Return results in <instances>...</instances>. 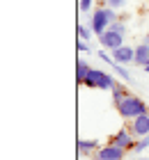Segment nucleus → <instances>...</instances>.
Instances as JSON below:
<instances>
[{
    "label": "nucleus",
    "mask_w": 149,
    "mask_h": 160,
    "mask_svg": "<svg viewBox=\"0 0 149 160\" xmlns=\"http://www.w3.org/2000/svg\"><path fill=\"white\" fill-rule=\"evenodd\" d=\"M83 85L92 87V89H113V87H115V78L110 73H106V71H101V69H92L87 73Z\"/></svg>",
    "instance_id": "nucleus-3"
},
{
    "label": "nucleus",
    "mask_w": 149,
    "mask_h": 160,
    "mask_svg": "<svg viewBox=\"0 0 149 160\" xmlns=\"http://www.w3.org/2000/svg\"><path fill=\"white\" fill-rule=\"evenodd\" d=\"M126 5V0H106V7H113V9H122Z\"/></svg>",
    "instance_id": "nucleus-16"
},
{
    "label": "nucleus",
    "mask_w": 149,
    "mask_h": 160,
    "mask_svg": "<svg viewBox=\"0 0 149 160\" xmlns=\"http://www.w3.org/2000/svg\"><path fill=\"white\" fill-rule=\"evenodd\" d=\"M92 2L94 0H80V12H89L92 9Z\"/></svg>",
    "instance_id": "nucleus-19"
},
{
    "label": "nucleus",
    "mask_w": 149,
    "mask_h": 160,
    "mask_svg": "<svg viewBox=\"0 0 149 160\" xmlns=\"http://www.w3.org/2000/svg\"><path fill=\"white\" fill-rule=\"evenodd\" d=\"M113 69H115V73H117L119 78H122V80H131V73L126 71V67H124V64L115 62V64H113Z\"/></svg>",
    "instance_id": "nucleus-13"
},
{
    "label": "nucleus",
    "mask_w": 149,
    "mask_h": 160,
    "mask_svg": "<svg viewBox=\"0 0 149 160\" xmlns=\"http://www.w3.org/2000/svg\"><path fill=\"white\" fill-rule=\"evenodd\" d=\"M147 149H149V135L136 140V147H133V151H136V153H142V151H147Z\"/></svg>",
    "instance_id": "nucleus-12"
},
{
    "label": "nucleus",
    "mask_w": 149,
    "mask_h": 160,
    "mask_svg": "<svg viewBox=\"0 0 149 160\" xmlns=\"http://www.w3.org/2000/svg\"><path fill=\"white\" fill-rule=\"evenodd\" d=\"M117 21V14L113 7H99L96 12H92V18H89V28H92V32L99 37L108 30L110 25H113Z\"/></svg>",
    "instance_id": "nucleus-2"
},
{
    "label": "nucleus",
    "mask_w": 149,
    "mask_h": 160,
    "mask_svg": "<svg viewBox=\"0 0 149 160\" xmlns=\"http://www.w3.org/2000/svg\"><path fill=\"white\" fill-rule=\"evenodd\" d=\"M131 133L136 137L149 135V112L147 114H140V117H136V119H131Z\"/></svg>",
    "instance_id": "nucleus-7"
},
{
    "label": "nucleus",
    "mask_w": 149,
    "mask_h": 160,
    "mask_svg": "<svg viewBox=\"0 0 149 160\" xmlns=\"http://www.w3.org/2000/svg\"><path fill=\"white\" fill-rule=\"evenodd\" d=\"M76 48L80 50V53H87V50H89V46H87V41H85V39H78V43H76Z\"/></svg>",
    "instance_id": "nucleus-18"
},
{
    "label": "nucleus",
    "mask_w": 149,
    "mask_h": 160,
    "mask_svg": "<svg viewBox=\"0 0 149 160\" xmlns=\"http://www.w3.org/2000/svg\"><path fill=\"white\" fill-rule=\"evenodd\" d=\"M126 151L117 144H108V147H101L99 151L94 153V160H122Z\"/></svg>",
    "instance_id": "nucleus-6"
},
{
    "label": "nucleus",
    "mask_w": 149,
    "mask_h": 160,
    "mask_svg": "<svg viewBox=\"0 0 149 160\" xmlns=\"http://www.w3.org/2000/svg\"><path fill=\"white\" fill-rule=\"evenodd\" d=\"M133 137H136V135L131 133V128H119L117 133L113 135L110 144H117V147H122L124 151H129V149L136 147V140H133Z\"/></svg>",
    "instance_id": "nucleus-5"
},
{
    "label": "nucleus",
    "mask_w": 149,
    "mask_h": 160,
    "mask_svg": "<svg viewBox=\"0 0 149 160\" xmlns=\"http://www.w3.org/2000/svg\"><path fill=\"white\" fill-rule=\"evenodd\" d=\"M78 151L85 156L92 151H99V140H78Z\"/></svg>",
    "instance_id": "nucleus-10"
},
{
    "label": "nucleus",
    "mask_w": 149,
    "mask_h": 160,
    "mask_svg": "<svg viewBox=\"0 0 149 160\" xmlns=\"http://www.w3.org/2000/svg\"><path fill=\"white\" fill-rule=\"evenodd\" d=\"M145 43H149V34H145Z\"/></svg>",
    "instance_id": "nucleus-21"
},
{
    "label": "nucleus",
    "mask_w": 149,
    "mask_h": 160,
    "mask_svg": "<svg viewBox=\"0 0 149 160\" xmlns=\"http://www.w3.org/2000/svg\"><path fill=\"white\" fill-rule=\"evenodd\" d=\"M76 30H78V37H80V39H85V41H89V37L94 34V32H92V28H87V25H83V23H80Z\"/></svg>",
    "instance_id": "nucleus-15"
},
{
    "label": "nucleus",
    "mask_w": 149,
    "mask_h": 160,
    "mask_svg": "<svg viewBox=\"0 0 149 160\" xmlns=\"http://www.w3.org/2000/svg\"><path fill=\"white\" fill-rule=\"evenodd\" d=\"M99 60H103L106 64H110V67H113V64H115V60H113V57H110V55L106 53V50H99Z\"/></svg>",
    "instance_id": "nucleus-17"
},
{
    "label": "nucleus",
    "mask_w": 149,
    "mask_h": 160,
    "mask_svg": "<svg viewBox=\"0 0 149 160\" xmlns=\"http://www.w3.org/2000/svg\"><path fill=\"white\" fill-rule=\"evenodd\" d=\"M113 60L119 62V64H129L136 60V48H131V46H119L113 50Z\"/></svg>",
    "instance_id": "nucleus-8"
},
{
    "label": "nucleus",
    "mask_w": 149,
    "mask_h": 160,
    "mask_svg": "<svg viewBox=\"0 0 149 160\" xmlns=\"http://www.w3.org/2000/svg\"><path fill=\"white\" fill-rule=\"evenodd\" d=\"M145 71H147V73H149V62H147V64H145Z\"/></svg>",
    "instance_id": "nucleus-20"
},
{
    "label": "nucleus",
    "mask_w": 149,
    "mask_h": 160,
    "mask_svg": "<svg viewBox=\"0 0 149 160\" xmlns=\"http://www.w3.org/2000/svg\"><path fill=\"white\" fill-rule=\"evenodd\" d=\"M136 160H149V158H136Z\"/></svg>",
    "instance_id": "nucleus-22"
},
{
    "label": "nucleus",
    "mask_w": 149,
    "mask_h": 160,
    "mask_svg": "<svg viewBox=\"0 0 149 160\" xmlns=\"http://www.w3.org/2000/svg\"><path fill=\"white\" fill-rule=\"evenodd\" d=\"M138 64V67H145V64L149 62V43H140V46L136 48V60H133Z\"/></svg>",
    "instance_id": "nucleus-9"
},
{
    "label": "nucleus",
    "mask_w": 149,
    "mask_h": 160,
    "mask_svg": "<svg viewBox=\"0 0 149 160\" xmlns=\"http://www.w3.org/2000/svg\"><path fill=\"white\" fill-rule=\"evenodd\" d=\"M89 71H92V67H89L85 60H78V64H76V80H78L80 85L85 82V78H87Z\"/></svg>",
    "instance_id": "nucleus-11"
},
{
    "label": "nucleus",
    "mask_w": 149,
    "mask_h": 160,
    "mask_svg": "<svg viewBox=\"0 0 149 160\" xmlns=\"http://www.w3.org/2000/svg\"><path fill=\"white\" fill-rule=\"evenodd\" d=\"M117 105V112H119V117H124V119H136L140 117V114H147V103L140 96H133V94H126V96L119 101Z\"/></svg>",
    "instance_id": "nucleus-1"
},
{
    "label": "nucleus",
    "mask_w": 149,
    "mask_h": 160,
    "mask_svg": "<svg viewBox=\"0 0 149 160\" xmlns=\"http://www.w3.org/2000/svg\"><path fill=\"white\" fill-rule=\"evenodd\" d=\"M99 41H101V46L106 48V50H110V53H113L115 48L124 46V34L117 32V30H113V28H108L103 34H99Z\"/></svg>",
    "instance_id": "nucleus-4"
},
{
    "label": "nucleus",
    "mask_w": 149,
    "mask_h": 160,
    "mask_svg": "<svg viewBox=\"0 0 149 160\" xmlns=\"http://www.w3.org/2000/svg\"><path fill=\"white\" fill-rule=\"evenodd\" d=\"M110 92H113V101H115V103H119V101H122V98L126 96L124 87H122V85H117V82H115V87H113V89H110Z\"/></svg>",
    "instance_id": "nucleus-14"
}]
</instances>
